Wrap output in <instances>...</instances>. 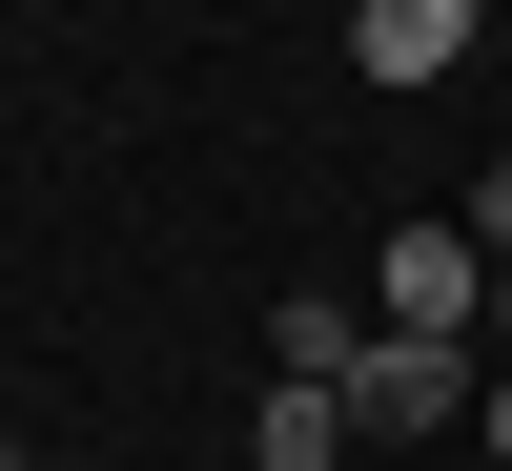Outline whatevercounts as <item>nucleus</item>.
<instances>
[{"mask_svg":"<svg viewBox=\"0 0 512 471\" xmlns=\"http://www.w3.org/2000/svg\"><path fill=\"white\" fill-rule=\"evenodd\" d=\"M472 308H492V246H472V226H390V246H369V328L472 349Z\"/></svg>","mask_w":512,"mask_h":471,"instance_id":"nucleus-1","label":"nucleus"},{"mask_svg":"<svg viewBox=\"0 0 512 471\" xmlns=\"http://www.w3.org/2000/svg\"><path fill=\"white\" fill-rule=\"evenodd\" d=\"M472 390H492L472 349H410V328H369V369H349V431H451Z\"/></svg>","mask_w":512,"mask_h":471,"instance_id":"nucleus-2","label":"nucleus"},{"mask_svg":"<svg viewBox=\"0 0 512 471\" xmlns=\"http://www.w3.org/2000/svg\"><path fill=\"white\" fill-rule=\"evenodd\" d=\"M349 62L369 82H451L472 62V0H349Z\"/></svg>","mask_w":512,"mask_h":471,"instance_id":"nucleus-3","label":"nucleus"},{"mask_svg":"<svg viewBox=\"0 0 512 471\" xmlns=\"http://www.w3.org/2000/svg\"><path fill=\"white\" fill-rule=\"evenodd\" d=\"M267 349H287V390H349V369H369V287H287Z\"/></svg>","mask_w":512,"mask_h":471,"instance_id":"nucleus-4","label":"nucleus"},{"mask_svg":"<svg viewBox=\"0 0 512 471\" xmlns=\"http://www.w3.org/2000/svg\"><path fill=\"white\" fill-rule=\"evenodd\" d=\"M328 451H349V390H267L246 410V471H328Z\"/></svg>","mask_w":512,"mask_h":471,"instance_id":"nucleus-5","label":"nucleus"},{"mask_svg":"<svg viewBox=\"0 0 512 471\" xmlns=\"http://www.w3.org/2000/svg\"><path fill=\"white\" fill-rule=\"evenodd\" d=\"M492 349H512V267H492Z\"/></svg>","mask_w":512,"mask_h":471,"instance_id":"nucleus-6","label":"nucleus"},{"mask_svg":"<svg viewBox=\"0 0 512 471\" xmlns=\"http://www.w3.org/2000/svg\"><path fill=\"white\" fill-rule=\"evenodd\" d=\"M492 451H512V369H492Z\"/></svg>","mask_w":512,"mask_h":471,"instance_id":"nucleus-7","label":"nucleus"}]
</instances>
